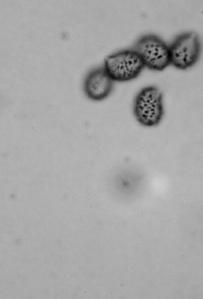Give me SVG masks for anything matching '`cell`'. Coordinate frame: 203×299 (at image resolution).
Returning a JSON list of instances; mask_svg holds the SVG:
<instances>
[{
    "label": "cell",
    "instance_id": "1",
    "mask_svg": "<svg viewBox=\"0 0 203 299\" xmlns=\"http://www.w3.org/2000/svg\"><path fill=\"white\" fill-rule=\"evenodd\" d=\"M133 111L136 120L142 126L151 128L158 126L164 116L161 90L154 86L141 89L135 97Z\"/></svg>",
    "mask_w": 203,
    "mask_h": 299
},
{
    "label": "cell",
    "instance_id": "2",
    "mask_svg": "<svg viewBox=\"0 0 203 299\" xmlns=\"http://www.w3.org/2000/svg\"><path fill=\"white\" fill-rule=\"evenodd\" d=\"M145 67L154 71H162L170 65L169 46L160 38L147 34L140 38L132 48Z\"/></svg>",
    "mask_w": 203,
    "mask_h": 299
},
{
    "label": "cell",
    "instance_id": "3",
    "mask_svg": "<svg viewBox=\"0 0 203 299\" xmlns=\"http://www.w3.org/2000/svg\"><path fill=\"white\" fill-rule=\"evenodd\" d=\"M104 67L114 81L126 82L138 77L145 66L138 54L131 49L107 56Z\"/></svg>",
    "mask_w": 203,
    "mask_h": 299
},
{
    "label": "cell",
    "instance_id": "4",
    "mask_svg": "<svg viewBox=\"0 0 203 299\" xmlns=\"http://www.w3.org/2000/svg\"><path fill=\"white\" fill-rule=\"evenodd\" d=\"M201 49L199 37L195 32L182 33L169 46L170 64L178 69H187L196 63Z\"/></svg>",
    "mask_w": 203,
    "mask_h": 299
},
{
    "label": "cell",
    "instance_id": "5",
    "mask_svg": "<svg viewBox=\"0 0 203 299\" xmlns=\"http://www.w3.org/2000/svg\"><path fill=\"white\" fill-rule=\"evenodd\" d=\"M114 82L104 67L94 69L89 73L85 79V93L91 100H104L111 93Z\"/></svg>",
    "mask_w": 203,
    "mask_h": 299
}]
</instances>
